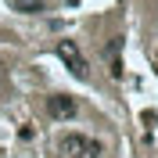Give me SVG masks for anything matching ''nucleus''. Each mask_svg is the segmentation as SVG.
Listing matches in <instances>:
<instances>
[{"label": "nucleus", "instance_id": "f257e3e1", "mask_svg": "<svg viewBox=\"0 0 158 158\" xmlns=\"http://www.w3.org/2000/svg\"><path fill=\"white\" fill-rule=\"evenodd\" d=\"M58 148L65 158H101L104 155V144L97 137H86V133H65L58 140Z\"/></svg>", "mask_w": 158, "mask_h": 158}, {"label": "nucleus", "instance_id": "f03ea898", "mask_svg": "<svg viewBox=\"0 0 158 158\" xmlns=\"http://www.w3.org/2000/svg\"><path fill=\"white\" fill-rule=\"evenodd\" d=\"M58 58L72 69V76H79V79L86 76V58H83V50H79L72 40H61V43H58Z\"/></svg>", "mask_w": 158, "mask_h": 158}, {"label": "nucleus", "instance_id": "7ed1b4c3", "mask_svg": "<svg viewBox=\"0 0 158 158\" xmlns=\"http://www.w3.org/2000/svg\"><path fill=\"white\" fill-rule=\"evenodd\" d=\"M47 111L54 118H72L76 115V97H69V94H54V97H47Z\"/></svg>", "mask_w": 158, "mask_h": 158}, {"label": "nucleus", "instance_id": "20e7f679", "mask_svg": "<svg viewBox=\"0 0 158 158\" xmlns=\"http://www.w3.org/2000/svg\"><path fill=\"white\" fill-rule=\"evenodd\" d=\"M15 7L25 15H36V11H43V0H15Z\"/></svg>", "mask_w": 158, "mask_h": 158}]
</instances>
